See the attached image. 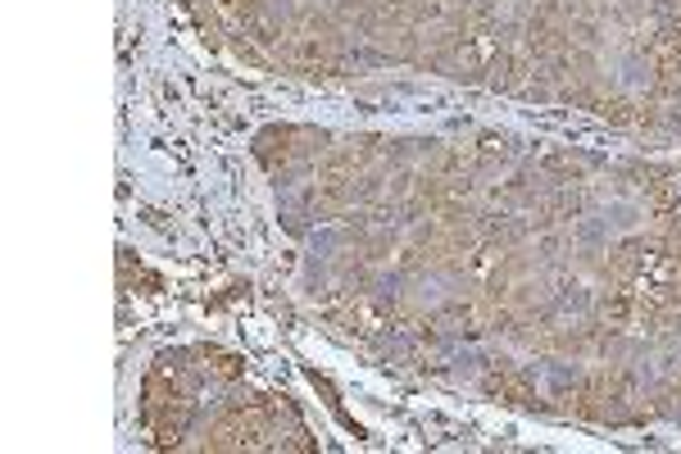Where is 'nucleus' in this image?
<instances>
[{
	"label": "nucleus",
	"instance_id": "obj_1",
	"mask_svg": "<svg viewBox=\"0 0 681 454\" xmlns=\"http://www.w3.org/2000/svg\"><path fill=\"white\" fill-rule=\"evenodd\" d=\"M255 160L268 178L277 168L295 164L300 160V123H268V128H260L255 133Z\"/></svg>",
	"mask_w": 681,
	"mask_h": 454
},
{
	"label": "nucleus",
	"instance_id": "obj_2",
	"mask_svg": "<svg viewBox=\"0 0 681 454\" xmlns=\"http://www.w3.org/2000/svg\"><path fill=\"white\" fill-rule=\"evenodd\" d=\"M482 387H487V395L504 400V405H537V382H532V373L514 368L509 360H495Z\"/></svg>",
	"mask_w": 681,
	"mask_h": 454
},
{
	"label": "nucleus",
	"instance_id": "obj_4",
	"mask_svg": "<svg viewBox=\"0 0 681 454\" xmlns=\"http://www.w3.org/2000/svg\"><path fill=\"white\" fill-rule=\"evenodd\" d=\"M118 287L123 291H133V287H146V295H160L164 282L155 273H146L141 260H133V250H118Z\"/></svg>",
	"mask_w": 681,
	"mask_h": 454
},
{
	"label": "nucleus",
	"instance_id": "obj_3",
	"mask_svg": "<svg viewBox=\"0 0 681 454\" xmlns=\"http://www.w3.org/2000/svg\"><path fill=\"white\" fill-rule=\"evenodd\" d=\"M191 350H196L200 368L210 373V382L237 387L241 377H245V360H241V355H232V350H223V345H191Z\"/></svg>",
	"mask_w": 681,
	"mask_h": 454
}]
</instances>
